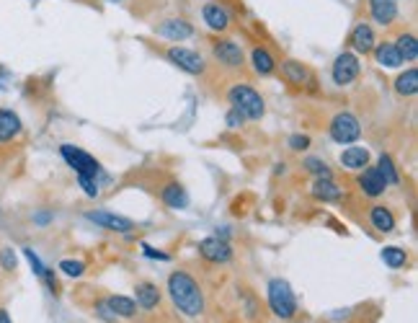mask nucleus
Here are the masks:
<instances>
[{
	"label": "nucleus",
	"instance_id": "1",
	"mask_svg": "<svg viewBox=\"0 0 418 323\" xmlns=\"http://www.w3.org/2000/svg\"><path fill=\"white\" fill-rule=\"evenodd\" d=\"M168 295L178 313H184L186 318H199L204 313V292L199 288V282L192 274L173 272L168 277Z\"/></svg>",
	"mask_w": 418,
	"mask_h": 323
},
{
	"label": "nucleus",
	"instance_id": "2",
	"mask_svg": "<svg viewBox=\"0 0 418 323\" xmlns=\"http://www.w3.org/2000/svg\"><path fill=\"white\" fill-rule=\"evenodd\" d=\"M269 308L282 321H290V318L297 316V297H295L287 280H279L277 277V280L269 282Z\"/></svg>",
	"mask_w": 418,
	"mask_h": 323
},
{
	"label": "nucleus",
	"instance_id": "3",
	"mask_svg": "<svg viewBox=\"0 0 418 323\" xmlns=\"http://www.w3.org/2000/svg\"><path fill=\"white\" fill-rule=\"evenodd\" d=\"M233 109H238L246 119H261L266 106H263V99L258 91H253L251 86H233L230 94H227Z\"/></svg>",
	"mask_w": 418,
	"mask_h": 323
},
{
	"label": "nucleus",
	"instance_id": "4",
	"mask_svg": "<svg viewBox=\"0 0 418 323\" xmlns=\"http://www.w3.org/2000/svg\"><path fill=\"white\" fill-rule=\"evenodd\" d=\"M328 132H331V140L339 145H351L362 137V124L351 111H341L331 119L328 124Z\"/></svg>",
	"mask_w": 418,
	"mask_h": 323
},
{
	"label": "nucleus",
	"instance_id": "5",
	"mask_svg": "<svg viewBox=\"0 0 418 323\" xmlns=\"http://www.w3.org/2000/svg\"><path fill=\"white\" fill-rule=\"evenodd\" d=\"M60 153H62V158L67 160V165H70L75 173H83V176H99L101 173L99 160L93 158L91 153L80 150V148H75V145H62Z\"/></svg>",
	"mask_w": 418,
	"mask_h": 323
},
{
	"label": "nucleus",
	"instance_id": "6",
	"mask_svg": "<svg viewBox=\"0 0 418 323\" xmlns=\"http://www.w3.org/2000/svg\"><path fill=\"white\" fill-rule=\"evenodd\" d=\"M168 60L176 65V67H181L184 72H189V75H204V70H207L204 58L194 50H186V47H170Z\"/></svg>",
	"mask_w": 418,
	"mask_h": 323
},
{
	"label": "nucleus",
	"instance_id": "7",
	"mask_svg": "<svg viewBox=\"0 0 418 323\" xmlns=\"http://www.w3.org/2000/svg\"><path fill=\"white\" fill-rule=\"evenodd\" d=\"M331 75H334L336 86H348V83H354L356 75H359V60H356V55H351V52H341L334 62Z\"/></svg>",
	"mask_w": 418,
	"mask_h": 323
},
{
	"label": "nucleus",
	"instance_id": "8",
	"mask_svg": "<svg viewBox=\"0 0 418 323\" xmlns=\"http://www.w3.org/2000/svg\"><path fill=\"white\" fill-rule=\"evenodd\" d=\"M212 55L222 67H227V70H238V67H243V50L233 42V39H220V42H214Z\"/></svg>",
	"mask_w": 418,
	"mask_h": 323
},
{
	"label": "nucleus",
	"instance_id": "9",
	"mask_svg": "<svg viewBox=\"0 0 418 323\" xmlns=\"http://www.w3.org/2000/svg\"><path fill=\"white\" fill-rule=\"evenodd\" d=\"M199 253L207 258V261H212V264H227L230 258H233V248L227 243L225 238H204L202 243H199Z\"/></svg>",
	"mask_w": 418,
	"mask_h": 323
},
{
	"label": "nucleus",
	"instance_id": "10",
	"mask_svg": "<svg viewBox=\"0 0 418 323\" xmlns=\"http://www.w3.org/2000/svg\"><path fill=\"white\" fill-rule=\"evenodd\" d=\"M85 217L91 220L93 225H99L104 230H114V233H129V230L135 228L132 220L121 215H114V212H106V209H93V212H85Z\"/></svg>",
	"mask_w": 418,
	"mask_h": 323
},
{
	"label": "nucleus",
	"instance_id": "11",
	"mask_svg": "<svg viewBox=\"0 0 418 323\" xmlns=\"http://www.w3.org/2000/svg\"><path fill=\"white\" fill-rule=\"evenodd\" d=\"M21 116L16 114L13 109H0V143H11L21 135Z\"/></svg>",
	"mask_w": 418,
	"mask_h": 323
},
{
	"label": "nucleus",
	"instance_id": "12",
	"mask_svg": "<svg viewBox=\"0 0 418 323\" xmlns=\"http://www.w3.org/2000/svg\"><path fill=\"white\" fill-rule=\"evenodd\" d=\"M348 42H351V47H354L359 55H369V52L375 50V31H372V26L369 23H359V26H354V31H351V36H348Z\"/></svg>",
	"mask_w": 418,
	"mask_h": 323
},
{
	"label": "nucleus",
	"instance_id": "13",
	"mask_svg": "<svg viewBox=\"0 0 418 323\" xmlns=\"http://www.w3.org/2000/svg\"><path fill=\"white\" fill-rule=\"evenodd\" d=\"M158 34L170 39V42H184V39H189L194 34V29L192 23L181 21V18H168V21H163L158 26Z\"/></svg>",
	"mask_w": 418,
	"mask_h": 323
},
{
	"label": "nucleus",
	"instance_id": "14",
	"mask_svg": "<svg viewBox=\"0 0 418 323\" xmlns=\"http://www.w3.org/2000/svg\"><path fill=\"white\" fill-rule=\"evenodd\" d=\"M359 187L367 197H380L387 189V181L380 176L377 168H362V176H359Z\"/></svg>",
	"mask_w": 418,
	"mask_h": 323
},
{
	"label": "nucleus",
	"instance_id": "15",
	"mask_svg": "<svg viewBox=\"0 0 418 323\" xmlns=\"http://www.w3.org/2000/svg\"><path fill=\"white\" fill-rule=\"evenodd\" d=\"M369 11L377 23L390 26L397 16V0H369Z\"/></svg>",
	"mask_w": 418,
	"mask_h": 323
},
{
	"label": "nucleus",
	"instance_id": "16",
	"mask_svg": "<svg viewBox=\"0 0 418 323\" xmlns=\"http://www.w3.org/2000/svg\"><path fill=\"white\" fill-rule=\"evenodd\" d=\"M202 16H204V23L209 26V29H214V31L230 29V16H227L225 8L217 6V3H207L204 11H202Z\"/></svg>",
	"mask_w": 418,
	"mask_h": 323
},
{
	"label": "nucleus",
	"instance_id": "17",
	"mask_svg": "<svg viewBox=\"0 0 418 323\" xmlns=\"http://www.w3.org/2000/svg\"><path fill=\"white\" fill-rule=\"evenodd\" d=\"M160 199H163L170 209L189 207V194H186V189L181 187V184H176V181H170V184H165V187L160 189Z\"/></svg>",
	"mask_w": 418,
	"mask_h": 323
},
{
	"label": "nucleus",
	"instance_id": "18",
	"mask_svg": "<svg viewBox=\"0 0 418 323\" xmlns=\"http://www.w3.org/2000/svg\"><path fill=\"white\" fill-rule=\"evenodd\" d=\"M104 305L116 318H132L137 313V302L132 297H124V295H109L106 300H104Z\"/></svg>",
	"mask_w": 418,
	"mask_h": 323
},
{
	"label": "nucleus",
	"instance_id": "19",
	"mask_svg": "<svg viewBox=\"0 0 418 323\" xmlns=\"http://www.w3.org/2000/svg\"><path fill=\"white\" fill-rule=\"evenodd\" d=\"M369 223H372L375 230H380V233H392L395 230V215L385 204H375V207L369 209Z\"/></svg>",
	"mask_w": 418,
	"mask_h": 323
},
{
	"label": "nucleus",
	"instance_id": "20",
	"mask_svg": "<svg viewBox=\"0 0 418 323\" xmlns=\"http://www.w3.org/2000/svg\"><path fill=\"white\" fill-rule=\"evenodd\" d=\"M310 192H312V197L320 202H339L341 197H343V189H341L334 179H318L312 184Z\"/></svg>",
	"mask_w": 418,
	"mask_h": 323
},
{
	"label": "nucleus",
	"instance_id": "21",
	"mask_svg": "<svg viewBox=\"0 0 418 323\" xmlns=\"http://www.w3.org/2000/svg\"><path fill=\"white\" fill-rule=\"evenodd\" d=\"M135 295H137V305H140L142 310H153V308H158V302H160V290H158V285H153V282H140L135 288Z\"/></svg>",
	"mask_w": 418,
	"mask_h": 323
},
{
	"label": "nucleus",
	"instance_id": "22",
	"mask_svg": "<svg viewBox=\"0 0 418 323\" xmlns=\"http://www.w3.org/2000/svg\"><path fill=\"white\" fill-rule=\"evenodd\" d=\"M341 163L346 165L348 171H362V168H367V163H369V150L367 148H359V145L346 148V150L341 153Z\"/></svg>",
	"mask_w": 418,
	"mask_h": 323
},
{
	"label": "nucleus",
	"instance_id": "23",
	"mask_svg": "<svg viewBox=\"0 0 418 323\" xmlns=\"http://www.w3.org/2000/svg\"><path fill=\"white\" fill-rule=\"evenodd\" d=\"M375 60L383 67H400L403 65V58H400V52L395 50V44L392 42H383V44H375Z\"/></svg>",
	"mask_w": 418,
	"mask_h": 323
},
{
	"label": "nucleus",
	"instance_id": "24",
	"mask_svg": "<svg viewBox=\"0 0 418 323\" xmlns=\"http://www.w3.org/2000/svg\"><path fill=\"white\" fill-rule=\"evenodd\" d=\"M251 62H253V70L258 75H271L274 67H277V62H274V58H271V52L266 47H255L253 55H251Z\"/></svg>",
	"mask_w": 418,
	"mask_h": 323
},
{
	"label": "nucleus",
	"instance_id": "25",
	"mask_svg": "<svg viewBox=\"0 0 418 323\" xmlns=\"http://www.w3.org/2000/svg\"><path fill=\"white\" fill-rule=\"evenodd\" d=\"M395 91L400 96H416L418 94V70L408 67V70L395 80Z\"/></svg>",
	"mask_w": 418,
	"mask_h": 323
},
{
	"label": "nucleus",
	"instance_id": "26",
	"mask_svg": "<svg viewBox=\"0 0 418 323\" xmlns=\"http://www.w3.org/2000/svg\"><path fill=\"white\" fill-rule=\"evenodd\" d=\"M395 50L400 52V58H403V62L408 60V62H413V60L418 58V39L413 34H400L395 42Z\"/></svg>",
	"mask_w": 418,
	"mask_h": 323
},
{
	"label": "nucleus",
	"instance_id": "27",
	"mask_svg": "<svg viewBox=\"0 0 418 323\" xmlns=\"http://www.w3.org/2000/svg\"><path fill=\"white\" fill-rule=\"evenodd\" d=\"M383 261L390 266V269H403L405 261H408V253H405V248H400V246H385Z\"/></svg>",
	"mask_w": 418,
	"mask_h": 323
},
{
	"label": "nucleus",
	"instance_id": "28",
	"mask_svg": "<svg viewBox=\"0 0 418 323\" xmlns=\"http://www.w3.org/2000/svg\"><path fill=\"white\" fill-rule=\"evenodd\" d=\"M284 78L290 80V83H295V86H302L307 80V70L302 67V62H295V60H287L284 62Z\"/></svg>",
	"mask_w": 418,
	"mask_h": 323
},
{
	"label": "nucleus",
	"instance_id": "29",
	"mask_svg": "<svg viewBox=\"0 0 418 323\" xmlns=\"http://www.w3.org/2000/svg\"><path fill=\"white\" fill-rule=\"evenodd\" d=\"M377 171H380V176H383L385 181H387V187L390 184H397L400 181V176H397V171H395V163H392V158L390 155H380V163H377Z\"/></svg>",
	"mask_w": 418,
	"mask_h": 323
},
{
	"label": "nucleus",
	"instance_id": "30",
	"mask_svg": "<svg viewBox=\"0 0 418 323\" xmlns=\"http://www.w3.org/2000/svg\"><path fill=\"white\" fill-rule=\"evenodd\" d=\"M23 256H26V261H28V264H31V269H34L36 277H39V280H42V282L47 280V274H50L52 269H47V266L42 264V258L36 256L34 248H23Z\"/></svg>",
	"mask_w": 418,
	"mask_h": 323
},
{
	"label": "nucleus",
	"instance_id": "31",
	"mask_svg": "<svg viewBox=\"0 0 418 323\" xmlns=\"http://www.w3.org/2000/svg\"><path fill=\"white\" fill-rule=\"evenodd\" d=\"M60 272L65 274V277H83L85 274V264L83 261H75V258H65V261H60Z\"/></svg>",
	"mask_w": 418,
	"mask_h": 323
},
{
	"label": "nucleus",
	"instance_id": "32",
	"mask_svg": "<svg viewBox=\"0 0 418 323\" xmlns=\"http://www.w3.org/2000/svg\"><path fill=\"white\" fill-rule=\"evenodd\" d=\"M305 168L310 173H315L318 179H331V168L326 165V160H320V158H307L305 160Z\"/></svg>",
	"mask_w": 418,
	"mask_h": 323
},
{
	"label": "nucleus",
	"instance_id": "33",
	"mask_svg": "<svg viewBox=\"0 0 418 323\" xmlns=\"http://www.w3.org/2000/svg\"><path fill=\"white\" fill-rule=\"evenodd\" d=\"M16 266H18V258H16L13 248H11V246H3V248H0V269L16 272Z\"/></svg>",
	"mask_w": 418,
	"mask_h": 323
},
{
	"label": "nucleus",
	"instance_id": "34",
	"mask_svg": "<svg viewBox=\"0 0 418 323\" xmlns=\"http://www.w3.org/2000/svg\"><path fill=\"white\" fill-rule=\"evenodd\" d=\"M78 181L80 187H83V192L88 194V197H99V181H96V176H83V173H78Z\"/></svg>",
	"mask_w": 418,
	"mask_h": 323
},
{
	"label": "nucleus",
	"instance_id": "35",
	"mask_svg": "<svg viewBox=\"0 0 418 323\" xmlns=\"http://www.w3.org/2000/svg\"><path fill=\"white\" fill-rule=\"evenodd\" d=\"M225 122H227V127H230V129H238V127H243L246 116H243L238 109H230V111H227V116H225Z\"/></svg>",
	"mask_w": 418,
	"mask_h": 323
},
{
	"label": "nucleus",
	"instance_id": "36",
	"mask_svg": "<svg viewBox=\"0 0 418 323\" xmlns=\"http://www.w3.org/2000/svg\"><path fill=\"white\" fill-rule=\"evenodd\" d=\"M290 148L292 150H307V148H310V137L307 135H292L290 137Z\"/></svg>",
	"mask_w": 418,
	"mask_h": 323
},
{
	"label": "nucleus",
	"instance_id": "37",
	"mask_svg": "<svg viewBox=\"0 0 418 323\" xmlns=\"http://www.w3.org/2000/svg\"><path fill=\"white\" fill-rule=\"evenodd\" d=\"M142 251H145V256H150V258H160V261H168V253L155 251V248H150V246H142Z\"/></svg>",
	"mask_w": 418,
	"mask_h": 323
},
{
	"label": "nucleus",
	"instance_id": "38",
	"mask_svg": "<svg viewBox=\"0 0 418 323\" xmlns=\"http://www.w3.org/2000/svg\"><path fill=\"white\" fill-rule=\"evenodd\" d=\"M0 323H13V321H11V316H8L6 308H0Z\"/></svg>",
	"mask_w": 418,
	"mask_h": 323
},
{
	"label": "nucleus",
	"instance_id": "39",
	"mask_svg": "<svg viewBox=\"0 0 418 323\" xmlns=\"http://www.w3.org/2000/svg\"><path fill=\"white\" fill-rule=\"evenodd\" d=\"M36 223H50V215H36Z\"/></svg>",
	"mask_w": 418,
	"mask_h": 323
},
{
	"label": "nucleus",
	"instance_id": "40",
	"mask_svg": "<svg viewBox=\"0 0 418 323\" xmlns=\"http://www.w3.org/2000/svg\"><path fill=\"white\" fill-rule=\"evenodd\" d=\"M114 3H116V0H114Z\"/></svg>",
	"mask_w": 418,
	"mask_h": 323
}]
</instances>
